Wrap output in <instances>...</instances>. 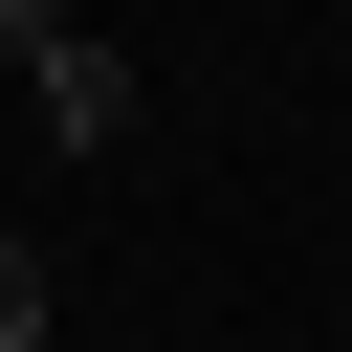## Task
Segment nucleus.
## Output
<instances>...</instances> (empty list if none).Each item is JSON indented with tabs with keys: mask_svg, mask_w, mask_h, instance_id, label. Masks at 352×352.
Wrapping results in <instances>:
<instances>
[{
	"mask_svg": "<svg viewBox=\"0 0 352 352\" xmlns=\"http://www.w3.org/2000/svg\"><path fill=\"white\" fill-rule=\"evenodd\" d=\"M0 66L44 88V132H66V154H132V44H88L66 0H0Z\"/></svg>",
	"mask_w": 352,
	"mask_h": 352,
	"instance_id": "nucleus-1",
	"label": "nucleus"
},
{
	"mask_svg": "<svg viewBox=\"0 0 352 352\" xmlns=\"http://www.w3.org/2000/svg\"><path fill=\"white\" fill-rule=\"evenodd\" d=\"M44 308H66V286H44V242L0 220V352H44Z\"/></svg>",
	"mask_w": 352,
	"mask_h": 352,
	"instance_id": "nucleus-2",
	"label": "nucleus"
}]
</instances>
